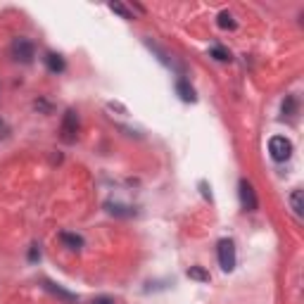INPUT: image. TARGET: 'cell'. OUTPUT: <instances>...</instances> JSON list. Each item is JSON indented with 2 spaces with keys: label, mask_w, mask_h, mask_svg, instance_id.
Segmentation results:
<instances>
[{
  "label": "cell",
  "mask_w": 304,
  "mask_h": 304,
  "mask_svg": "<svg viewBox=\"0 0 304 304\" xmlns=\"http://www.w3.org/2000/svg\"><path fill=\"white\" fill-rule=\"evenodd\" d=\"M269 152L276 162H285V159H290L292 155V143L288 140L285 136H273L269 140Z\"/></svg>",
  "instance_id": "obj_1"
},
{
  "label": "cell",
  "mask_w": 304,
  "mask_h": 304,
  "mask_svg": "<svg viewBox=\"0 0 304 304\" xmlns=\"http://www.w3.org/2000/svg\"><path fill=\"white\" fill-rule=\"evenodd\" d=\"M216 252H219V264L224 271H233L235 269V245L233 240L224 238L219 242V247H216Z\"/></svg>",
  "instance_id": "obj_2"
},
{
  "label": "cell",
  "mask_w": 304,
  "mask_h": 304,
  "mask_svg": "<svg viewBox=\"0 0 304 304\" xmlns=\"http://www.w3.org/2000/svg\"><path fill=\"white\" fill-rule=\"evenodd\" d=\"M33 55H36V48H33V43L29 38H14L12 43V57L17 59V62H22V65H29L33 59Z\"/></svg>",
  "instance_id": "obj_3"
},
{
  "label": "cell",
  "mask_w": 304,
  "mask_h": 304,
  "mask_svg": "<svg viewBox=\"0 0 304 304\" xmlns=\"http://www.w3.org/2000/svg\"><path fill=\"white\" fill-rule=\"evenodd\" d=\"M78 133V117L74 110H67L65 119H62V126H59V138L65 143H74Z\"/></svg>",
  "instance_id": "obj_4"
},
{
  "label": "cell",
  "mask_w": 304,
  "mask_h": 304,
  "mask_svg": "<svg viewBox=\"0 0 304 304\" xmlns=\"http://www.w3.org/2000/svg\"><path fill=\"white\" fill-rule=\"evenodd\" d=\"M240 202H242V209H247V212H254V209L259 207V202H257V195H254V188H252V183L250 181H240Z\"/></svg>",
  "instance_id": "obj_5"
},
{
  "label": "cell",
  "mask_w": 304,
  "mask_h": 304,
  "mask_svg": "<svg viewBox=\"0 0 304 304\" xmlns=\"http://www.w3.org/2000/svg\"><path fill=\"white\" fill-rule=\"evenodd\" d=\"M176 93H178V97L186 100V103H195V100H197V95H195V91H193V86L188 84L186 78H178V81H176Z\"/></svg>",
  "instance_id": "obj_6"
},
{
  "label": "cell",
  "mask_w": 304,
  "mask_h": 304,
  "mask_svg": "<svg viewBox=\"0 0 304 304\" xmlns=\"http://www.w3.org/2000/svg\"><path fill=\"white\" fill-rule=\"evenodd\" d=\"M59 240H62L69 250H81V247H84V238L76 235V233H67V231H62V233H59Z\"/></svg>",
  "instance_id": "obj_7"
},
{
  "label": "cell",
  "mask_w": 304,
  "mask_h": 304,
  "mask_svg": "<svg viewBox=\"0 0 304 304\" xmlns=\"http://www.w3.org/2000/svg\"><path fill=\"white\" fill-rule=\"evenodd\" d=\"M46 65L52 74H59V71H65V59L62 55H55V52H48L46 55Z\"/></svg>",
  "instance_id": "obj_8"
},
{
  "label": "cell",
  "mask_w": 304,
  "mask_h": 304,
  "mask_svg": "<svg viewBox=\"0 0 304 304\" xmlns=\"http://www.w3.org/2000/svg\"><path fill=\"white\" fill-rule=\"evenodd\" d=\"M188 278L197 280V283H209L212 276H209V271H205L202 266H190V269H188Z\"/></svg>",
  "instance_id": "obj_9"
},
{
  "label": "cell",
  "mask_w": 304,
  "mask_h": 304,
  "mask_svg": "<svg viewBox=\"0 0 304 304\" xmlns=\"http://www.w3.org/2000/svg\"><path fill=\"white\" fill-rule=\"evenodd\" d=\"M46 288L50 292H55L57 297H62V299H67V302H76V295H71V292H67V290H62V288H57V285H52V283H46Z\"/></svg>",
  "instance_id": "obj_10"
},
{
  "label": "cell",
  "mask_w": 304,
  "mask_h": 304,
  "mask_svg": "<svg viewBox=\"0 0 304 304\" xmlns=\"http://www.w3.org/2000/svg\"><path fill=\"white\" fill-rule=\"evenodd\" d=\"M290 205H292V209H295V214H297V216H302V212H304V205H302V190H295V193L290 195Z\"/></svg>",
  "instance_id": "obj_11"
},
{
  "label": "cell",
  "mask_w": 304,
  "mask_h": 304,
  "mask_svg": "<svg viewBox=\"0 0 304 304\" xmlns=\"http://www.w3.org/2000/svg\"><path fill=\"white\" fill-rule=\"evenodd\" d=\"M212 57H216L219 62H231V52H228L226 48H221V46H214L212 48Z\"/></svg>",
  "instance_id": "obj_12"
},
{
  "label": "cell",
  "mask_w": 304,
  "mask_h": 304,
  "mask_svg": "<svg viewBox=\"0 0 304 304\" xmlns=\"http://www.w3.org/2000/svg\"><path fill=\"white\" fill-rule=\"evenodd\" d=\"M219 26L221 29H235V22H233V17H231V12L219 14Z\"/></svg>",
  "instance_id": "obj_13"
},
{
  "label": "cell",
  "mask_w": 304,
  "mask_h": 304,
  "mask_svg": "<svg viewBox=\"0 0 304 304\" xmlns=\"http://www.w3.org/2000/svg\"><path fill=\"white\" fill-rule=\"evenodd\" d=\"M110 10H112V12H117V14H121L124 19H133V14H131L129 10L121 5V3H110Z\"/></svg>",
  "instance_id": "obj_14"
},
{
  "label": "cell",
  "mask_w": 304,
  "mask_h": 304,
  "mask_svg": "<svg viewBox=\"0 0 304 304\" xmlns=\"http://www.w3.org/2000/svg\"><path fill=\"white\" fill-rule=\"evenodd\" d=\"M295 105H297V100H295V95H290L283 103V114H295Z\"/></svg>",
  "instance_id": "obj_15"
},
{
  "label": "cell",
  "mask_w": 304,
  "mask_h": 304,
  "mask_svg": "<svg viewBox=\"0 0 304 304\" xmlns=\"http://www.w3.org/2000/svg\"><path fill=\"white\" fill-rule=\"evenodd\" d=\"M93 304H114V299L112 297H95L93 299Z\"/></svg>",
  "instance_id": "obj_16"
},
{
  "label": "cell",
  "mask_w": 304,
  "mask_h": 304,
  "mask_svg": "<svg viewBox=\"0 0 304 304\" xmlns=\"http://www.w3.org/2000/svg\"><path fill=\"white\" fill-rule=\"evenodd\" d=\"M38 257H40V254H38V247L33 245V247H31V252H29V259H31V261H36Z\"/></svg>",
  "instance_id": "obj_17"
},
{
  "label": "cell",
  "mask_w": 304,
  "mask_h": 304,
  "mask_svg": "<svg viewBox=\"0 0 304 304\" xmlns=\"http://www.w3.org/2000/svg\"><path fill=\"white\" fill-rule=\"evenodd\" d=\"M0 126H3V121H0Z\"/></svg>",
  "instance_id": "obj_18"
}]
</instances>
